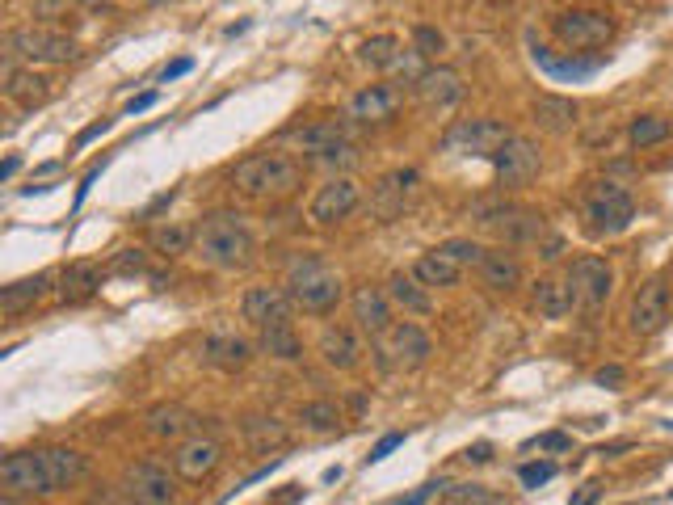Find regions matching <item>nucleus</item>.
I'll use <instances>...</instances> for the list:
<instances>
[{
	"mask_svg": "<svg viewBox=\"0 0 673 505\" xmlns=\"http://www.w3.org/2000/svg\"><path fill=\"white\" fill-rule=\"evenodd\" d=\"M413 51H417L421 59H434V55H442V51H446V38H442V30H434V26H417V30H413Z\"/></svg>",
	"mask_w": 673,
	"mask_h": 505,
	"instance_id": "79ce46f5",
	"label": "nucleus"
},
{
	"mask_svg": "<svg viewBox=\"0 0 673 505\" xmlns=\"http://www.w3.org/2000/svg\"><path fill=\"white\" fill-rule=\"evenodd\" d=\"M627 320H631V333H636V337H652V333H661L669 325V287L661 278L644 282V287L636 291Z\"/></svg>",
	"mask_w": 673,
	"mask_h": 505,
	"instance_id": "4468645a",
	"label": "nucleus"
},
{
	"mask_svg": "<svg viewBox=\"0 0 673 505\" xmlns=\"http://www.w3.org/2000/svg\"><path fill=\"white\" fill-rule=\"evenodd\" d=\"M480 228L493 232L501 245H539L547 236L543 215L522 207H480Z\"/></svg>",
	"mask_w": 673,
	"mask_h": 505,
	"instance_id": "9d476101",
	"label": "nucleus"
},
{
	"mask_svg": "<svg viewBox=\"0 0 673 505\" xmlns=\"http://www.w3.org/2000/svg\"><path fill=\"white\" fill-rule=\"evenodd\" d=\"M156 106V93H139V97H131V106H127V114L135 118V114H144V110H152Z\"/></svg>",
	"mask_w": 673,
	"mask_h": 505,
	"instance_id": "3c124183",
	"label": "nucleus"
},
{
	"mask_svg": "<svg viewBox=\"0 0 673 505\" xmlns=\"http://www.w3.org/2000/svg\"><path fill=\"white\" fill-rule=\"evenodd\" d=\"M341 274L333 266H324L320 257H303L291 266L287 274V295L299 312H308V316H324V312H333L337 308V299H341Z\"/></svg>",
	"mask_w": 673,
	"mask_h": 505,
	"instance_id": "7ed1b4c3",
	"label": "nucleus"
},
{
	"mask_svg": "<svg viewBox=\"0 0 673 505\" xmlns=\"http://www.w3.org/2000/svg\"><path fill=\"white\" fill-rule=\"evenodd\" d=\"M244 442H249L253 451H282L291 442V430L282 426L278 417H244Z\"/></svg>",
	"mask_w": 673,
	"mask_h": 505,
	"instance_id": "473e14b6",
	"label": "nucleus"
},
{
	"mask_svg": "<svg viewBox=\"0 0 673 505\" xmlns=\"http://www.w3.org/2000/svg\"><path fill=\"white\" fill-rule=\"evenodd\" d=\"M417 186V169H396V173H387L379 186H375V198H371V207L379 219H396L404 211V202H409Z\"/></svg>",
	"mask_w": 673,
	"mask_h": 505,
	"instance_id": "5701e85b",
	"label": "nucleus"
},
{
	"mask_svg": "<svg viewBox=\"0 0 673 505\" xmlns=\"http://www.w3.org/2000/svg\"><path fill=\"white\" fill-rule=\"evenodd\" d=\"M442 253H451L459 266H480V257H484V249L476 245V240H446Z\"/></svg>",
	"mask_w": 673,
	"mask_h": 505,
	"instance_id": "37998d69",
	"label": "nucleus"
},
{
	"mask_svg": "<svg viewBox=\"0 0 673 505\" xmlns=\"http://www.w3.org/2000/svg\"><path fill=\"white\" fill-rule=\"evenodd\" d=\"M253 358V346L236 333H211L207 341H202V362L215 371H244Z\"/></svg>",
	"mask_w": 673,
	"mask_h": 505,
	"instance_id": "412c9836",
	"label": "nucleus"
},
{
	"mask_svg": "<svg viewBox=\"0 0 673 505\" xmlns=\"http://www.w3.org/2000/svg\"><path fill=\"white\" fill-rule=\"evenodd\" d=\"M535 59H539V68L556 80H589L602 68V59H552L543 47H535Z\"/></svg>",
	"mask_w": 673,
	"mask_h": 505,
	"instance_id": "e433bc0d",
	"label": "nucleus"
},
{
	"mask_svg": "<svg viewBox=\"0 0 673 505\" xmlns=\"http://www.w3.org/2000/svg\"><path fill=\"white\" fill-rule=\"evenodd\" d=\"M509 139H514V131H509L501 118H467V123H459L451 135H446V148L463 152V156H488L493 160Z\"/></svg>",
	"mask_w": 673,
	"mask_h": 505,
	"instance_id": "9b49d317",
	"label": "nucleus"
},
{
	"mask_svg": "<svg viewBox=\"0 0 673 505\" xmlns=\"http://www.w3.org/2000/svg\"><path fill=\"white\" fill-rule=\"evenodd\" d=\"M552 476H556V463H522V472H518L526 489H539V484H547Z\"/></svg>",
	"mask_w": 673,
	"mask_h": 505,
	"instance_id": "c03bdc74",
	"label": "nucleus"
},
{
	"mask_svg": "<svg viewBox=\"0 0 673 505\" xmlns=\"http://www.w3.org/2000/svg\"><path fill=\"white\" fill-rule=\"evenodd\" d=\"M375 350H379V358H383V367L417 371V367H425V362H430L434 341H430V333H425V329L409 325V320H396V325L375 341Z\"/></svg>",
	"mask_w": 673,
	"mask_h": 505,
	"instance_id": "423d86ee",
	"label": "nucleus"
},
{
	"mask_svg": "<svg viewBox=\"0 0 673 505\" xmlns=\"http://www.w3.org/2000/svg\"><path fill=\"white\" fill-rule=\"evenodd\" d=\"M190 240H194V232H190L186 224H169V228H156V232H152V245L165 253V257L186 253V249H190Z\"/></svg>",
	"mask_w": 673,
	"mask_h": 505,
	"instance_id": "a19ab883",
	"label": "nucleus"
},
{
	"mask_svg": "<svg viewBox=\"0 0 673 505\" xmlns=\"http://www.w3.org/2000/svg\"><path fill=\"white\" fill-rule=\"evenodd\" d=\"M0 505H17V501H13V493H9V497H0Z\"/></svg>",
	"mask_w": 673,
	"mask_h": 505,
	"instance_id": "13d9d810",
	"label": "nucleus"
},
{
	"mask_svg": "<svg viewBox=\"0 0 673 505\" xmlns=\"http://www.w3.org/2000/svg\"><path fill=\"white\" fill-rule=\"evenodd\" d=\"M316 169H337V177H350V169L358 165V148L350 144V139H341V144H333V148H324V152H316V156H308Z\"/></svg>",
	"mask_w": 673,
	"mask_h": 505,
	"instance_id": "58836bf2",
	"label": "nucleus"
},
{
	"mask_svg": "<svg viewBox=\"0 0 673 505\" xmlns=\"http://www.w3.org/2000/svg\"><path fill=\"white\" fill-rule=\"evenodd\" d=\"M316 350H320V358H324V367H333V371H354L358 358H362V346H358L354 329H341V325L324 329Z\"/></svg>",
	"mask_w": 673,
	"mask_h": 505,
	"instance_id": "393cba45",
	"label": "nucleus"
},
{
	"mask_svg": "<svg viewBox=\"0 0 673 505\" xmlns=\"http://www.w3.org/2000/svg\"><path fill=\"white\" fill-rule=\"evenodd\" d=\"M413 97H417V106L421 110H451L463 101V76L455 68H425L417 80H413Z\"/></svg>",
	"mask_w": 673,
	"mask_h": 505,
	"instance_id": "2eb2a0df",
	"label": "nucleus"
},
{
	"mask_svg": "<svg viewBox=\"0 0 673 505\" xmlns=\"http://www.w3.org/2000/svg\"><path fill=\"white\" fill-rule=\"evenodd\" d=\"M476 274H480V282H484V287H493V291H514L518 282H522V266H518V257L509 253L505 245H497V249H484V257H480Z\"/></svg>",
	"mask_w": 673,
	"mask_h": 505,
	"instance_id": "b1692460",
	"label": "nucleus"
},
{
	"mask_svg": "<svg viewBox=\"0 0 673 505\" xmlns=\"http://www.w3.org/2000/svg\"><path fill=\"white\" fill-rule=\"evenodd\" d=\"M194 68V59H173V64H165V72H160V80H177V76H186Z\"/></svg>",
	"mask_w": 673,
	"mask_h": 505,
	"instance_id": "8fccbe9b",
	"label": "nucleus"
},
{
	"mask_svg": "<svg viewBox=\"0 0 673 505\" xmlns=\"http://www.w3.org/2000/svg\"><path fill=\"white\" fill-rule=\"evenodd\" d=\"M493 165H497V181H501V186H530V181L539 177V169H543V152H539L535 139L514 135L493 156Z\"/></svg>",
	"mask_w": 673,
	"mask_h": 505,
	"instance_id": "f8f14e48",
	"label": "nucleus"
},
{
	"mask_svg": "<svg viewBox=\"0 0 673 505\" xmlns=\"http://www.w3.org/2000/svg\"><path fill=\"white\" fill-rule=\"evenodd\" d=\"M76 5H101V0H76Z\"/></svg>",
	"mask_w": 673,
	"mask_h": 505,
	"instance_id": "bf43d9fd",
	"label": "nucleus"
},
{
	"mask_svg": "<svg viewBox=\"0 0 673 505\" xmlns=\"http://www.w3.org/2000/svg\"><path fill=\"white\" fill-rule=\"evenodd\" d=\"M463 459H472V463H488V459H493V447H488V442H476V447H467V451H463Z\"/></svg>",
	"mask_w": 673,
	"mask_h": 505,
	"instance_id": "603ef678",
	"label": "nucleus"
},
{
	"mask_svg": "<svg viewBox=\"0 0 673 505\" xmlns=\"http://www.w3.org/2000/svg\"><path fill=\"white\" fill-rule=\"evenodd\" d=\"M396 106H400V97L396 89H387V85H366L350 97V106H345V118L350 123H362V127H379V123H392L396 118Z\"/></svg>",
	"mask_w": 673,
	"mask_h": 505,
	"instance_id": "aec40b11",
	"label": "nucleus"
},
{
	"mask_svg": "<svg viewBox=\"0 0 673 505\" xmlns=\"http://www.w3.org/2000/svg\"><path fill=\"white\" fill-rule=\"evenodd\" d=\"M396 447H404V434H387V438H379V442H375V451L366 455V463H379V459H387V455H392Z\"/></svg>",
	"mask_w": 673,
	"mask_h": 505,
	"instance_id": "49530a36",
	"label": "nucleus"
},
{
	"mask_svg": "<svg viewBox=\"0 0 673 505\" xmlns=\"http://www.w3.org/2000/svg\"><path fill=\"white\" fill-rule=\"evenodd\" d=\"M585 219L594 236H619L631 228L636 219V198H631L619 181H598L594 190L585 194Z\"/></svg>",
	"mask_w": 673,
	"mask_h": 505,
	"instance_id": "20e7f679",
	"label": "nucleus"
},
{
	"mask_svg": "<svg viewBox=\"0 0 673 505\" xmlns=\"http://www.w3.org/2000/svg\"><path fill=\"white\" fill-rule=\"evenodd\" d=\"M387 299H392L396 308H404L409 316H430V312H434L430 287H425V282H417L413 274H392V278H387Z\"/></svg>",
	"mask_w": 673,
	"mask_h": 505,
	"instance_id": "a878e982",
	"label": "nucleus"
},
{
	"mask_svg": "<svg viewBox=\"0 0 673 505\" xmlns=\"http://www.w3.org/2000/svg\"><path fill=\"white\" fill-rule=\"evenodd\" d=\"M47 291H51V274L17 278V282H9V287L0 291V312H5V316H22V312H30Z\"/></svg>",
	"mask_w": 673,
	"mask_h": 505,
	"instance_id": "cd10ccee",
	"label": "nucleus"
},
{
	"mask_svg": "<svg viewBox=\"0 0 673 505\" xmlns=\"http://www.w3.org/2000/svg\"><path fill=\"white\" fill-rule=\"evenodd\" d=\"M669 118H661V114H644V118H636L631 123V144L636 148H652V144H665L669 139Z\"/></svg>",
	"mask_w": 673,
	"mask_h": 505,
	"instance_id": "ea45409f",
	"label": "nucleus"
},
{
	"mask_svg": "<svg viewBox=\"0 0 673 505\" xmlns=\"http://www.w3.org/2000/svg\"><path fill=\"white\" fill-rule=\"evenodd\" d=\"M257 333H261L257 346L270 354V358H278V362H299V358H303V341H299V333H295L291 320L270 325V329H257Z\"/></svg>",
	"mask_w": 673,
	"mask_h": 505,
	"instance_id": "72a5a7b5",
	"label": "nucleus"
},
{
	"mask_svg": "<svg viewBox=\"0 0 673 505\" xmlns=\"http://www.w3.org/2000/svg\"><path fill=\"white\" fill-rule=\"evenodd\" d=\"M598 383H623V367H602V371H598Z\"/></svg>",
	"mask_w": 673,
	"mask_h": 505,
	"instance_id": "6e6d98bb",
	"label": "nucleus"
},
{
	"mask_svg": "<svg viewBox=\"0 0 673 505\" xmlns=\"http://www.w3.org/2000/svg\"><path fill=\"white\" fill-rule=\"evenodd\" d=\"M438 489H442V484H421L417 493H409V497H396V501H387V505H425L430 497H438Z\"/></svg>",
	"mask_w": 673,
	"mask_h": 505,
	"instance_id": "09e8293b",
	"label": "nucleus"
},
{
	"mask_svg": "<svg viewBox=\"0 0 673 505\" xmlns=\"http://www.w3.org/2000/svg\"><path fill=\"white\" fill-rule=\"evenodd\" d=\"M552 34L560 38L564 47H577V51H589V47H602L615 38V22H610L606 13L598 9H564L552 17Z\"/></svg>",
	"mask_w": 673,
	"mask_h": 505,
	"instance_id": "1a4fd4ad",
	"label": "nucleus"
},
{
	"mask_svg": "<svg viewBox=\"0 0 673 505\" xmlns=\"http://www.w3.org/2000/svg\"><path fill=\"white\" fill-rule=\"evenodd\" d=\"M568 291H573V303L585 312H598L602 303L615 291V270L606 266V257H594L585 253L577 257L573 266H568Z\"/></svg>",
	"mask_w": 673,
	"mask_h": 505,
	"instance_id": "6e6552de",
	"label": "nucleus"
},
{
	"mask_svg": "<svg viewBox=\"0 0 673 505\" xmlns=\"http://www.w3.org/2000/svg\"><path fill=\"white\" fill-rule=\"evenodd\" d=\"M358 202H362V190H358L354 177H329V181H324V186L316 190L308 215H312L316 228H329V224H341L345 215H354Z\"/></svg>",
	"mask_w": 673,
	"mask_h": 505,
	"instance_id": "ddd939ff",
	"label": "nucleus"
},
{
	"mask_svg": "<svg viewBox=\"0 0 673 505\" xmlns=\"http://www.w3.org/2000/svg\"><path fill=\"white\" fill-rule=\"evenodd\" d=\"M144 426H148V434L160 438V442H181V438L194 430V417L181 409V404H156V409L144 417Z\"/></svg>",
	"mask_w": 673,
	"mask_h": 505,
	"instance_id": "c756f323",
	"label": "nucleus"
},
{
	"mask_svg": "<svg viewBox=\"0 0 673 505\" xmlns=\"http://www.w3.org/2000/svg\"><path fill=\"white\" fill-rule=\"evenodd\" d=\"M5 55L13 59H26V64H72V59L80 55L72 38L55 34L47 26H22V30H9L5 38Z\"/></svg>",
	"mask_w": 673,
	"mask_h": 505,
	"instance_id": "39448f33",
	"label": "nucleus"
},
{
	"mask_svg": "<svg viewBox=\"0 0 673 505\" xmlns=\"http://www.w3.org/2000/svg\"><path fill=\"white\" fill-rule=\"evenodd\" d=\"M530 447H539V451H568V447H573V438L560 434V430H547V434H539L535 442H530Z\"/></svg>",
	"mask_w": 673,
	"mask_h": 505,
	"instance_id": "a18cd8bd",
	"label": "nucleus"
},
{
	"mask_svg": "<svg viewBox=\"0 0 673 505\" xmlns=\"http://www.w3.org/2000/svg\"><path fill=\"white\" fill-rule=\"evenodd\" d=\"M535 308H539L543 320H564L568 312L577 308V303H573V291H568V282L543 278V282H535Z\"/></svg>",
	"mask_w": 673,
	"mask_h": 505,
	"instance_id": "f704fd0d",
	"label": "nucleus"
},
{
	"mask_svg": "<svg viewBox=\"0 0 673 505\" xmlns=\"http://www.w3.org/2000/svg\"><path fill=\"white\" fill-rule=\"evenodd\" d=\"M219 459H223V447L215 438L207 434H190V438H181L177 442V451H173V472L181 480H207L215 468H219Z\"/></svg>",
	"mask_w": 673,
	"mask_h": 505,
	"instance_id": "f3484780",
	"label": "nucleus"
},
{
	"mask_svg": "<svg viewBox=\"0 0 673 505\" xmlns=\"http://www.w3.org/2000/svg\"><path fill=\"white\" fill-rule=\"evenodd\" d=\"M299 421H303V430H312V434H333L341 426V409L333 400H312L299 409Z\"/></svg>",
	"mask_w": 673,
	"mask_h": 505,
	"instance_id": "4c0bfd02",
	"label": "nucleus"
},
{
	"mask_svg": "<svg viewBox=\"0 0 673 505\" xmlns=\"http://www.w3.org/2000/svg\"><path fill=\"white\" fill-rule=\"evenodd\" d=\"M0 484H5L9 493H51V476H47L43 451L5 455V463H0Z\"/></svg>",
	"mask_w": 673,
	"mask_h": 505,
	"instance_id": "dca6fc26",
	"label": "nucleus"
},
{
	"mask_svg": "<svg viewBox=\"0 0 673 505\" xmlns=\"http://www.w3.org/2000/svg\"><path fill=\"white\" fill-rule=\"evenodd\" d=\"M341 139H345V127L337 123V118H320V123H308V127L295 131V148L308 152V156H316V152H324V148L341 144Z\"/></svg>",
	"mask_w": 673,
	"mask_h": 505,
	"instance_id": "c9c22d12",
	"label": "nucleus"
},
{
	"mask_svg": "<svg viewBox=\"0 0 673 505\" xmlns=\"http://www.w3.org/2000/svg\"><path fill=\"white\" fill-rule=\"evenodd\" d=\"M459 274H463V266L442 249H430V253H421L413 261V278L425 282V287H455Z\"/></svg>",
	"mask_w": 673,
	"mask_h": 505,
	"instance_id": "c85d7f7f",
	"label": "nucleus"
},
{
	"mask_svg": "<svg viewBox=\"0 0 673 505\" xmlns=\"http://www.w3.org/2000/svg\"><path fill=\"white\" fill-rule=\"evenodd\" d=\"M198 257L215 270H240L253 257V232L244 224V215L236 211H215L194 228Z\"/></svg>",
	"mask_w": 673,
	"mask_h": 505,
	"instance_id": "f257e3e1",
	"label": "nucleus"
},
{
	"mask_svg": "<svg viewBox=\"0 0 673 505\" xmlns=\"http://www.w3.org/2000/svg\"><path fill=\"white\" fill-rule=\"evenodd\" d=\"M598 497H602V489H598V484H585V489H581L573 501H568V505H594Z\"/></svg>",
	"mask_w": 673,
	"mask_h": 505,
	"instance_id": "864d4df0",
	"label": "nucleus"
},
{
	"mask_svg": "<svg viewBox=\"0 0 673 505\" xmlns=\"http://www.w3.org/2000/svg\"><path fill=\"white\" fill-rule=\"evenodd\" d=\"M291 295L287 287H249L240 299V312L249 320L253 329H270V325H282V320H291Z\"/></svg>",
	"mask_w": 673,
	"mask_h": 505,
	"instance_id": "a211bd4d",
	"label": "nucleus"
},
{
	"mask_svg": "<svg viewBox=\"0 0 673 505\" xmlns=\"http://www.w3.org/2000/svg\"><path fill=\"white\" fill-rule=\"evenodd\" d=\"M535 123L543 127V131H552V135H564L568 127L577 123V101H568V97H552V93H543V97H535Z\"/></svg>",
	"mask_w": 673,
	"mask_h": 505,
	"instance_id": "2f4dec72",
	"label": "nucleus"
},
{
	"mask_svg": "<svg viewBox=\"0 0 673 505\" xmlns=\"http://www.w3.org/2000/svg\"><path fill=\"white\" fill-rule=\"evenodd\" d=\"M13 173H17V156H9V160H5V165H0V181H9Z\"/></svg>",
	"mask_w": 673,
	"mask_h": 505,
	"instance_id": "4d7b16f0",
	"label": "nucleus"
},
{
	"mask_svg": "<svg viewBox=\"0 0 673 505\" xmlns=\"http://www.w3.org/2000/svg\"><path fill=\"white\" fill-rule=\"evenodd\" d=\"M43 463H47V476H51V493L72 489L76 480L89 476L85 455H76V451H68V447H47V451H43Z\"/></svg>",
	"mask_w": 673,
	"mask_h": 505,
	"instance_id": "bb28decb",
	"label": "nucleus"
},
{
	"mask_svg": "<svg viewBox=\"0 0 673 505\" xmlns=\"http://www.w3.org/2000/svg\"><path fill=\"white\" fill-rule=\"evenodd\" d=\"M101 287V266H93V261H76V266H68L64 274H59V299L64 303H85L93 299Z\"/></svg>",
	"mask_w": 673,
	"mask_h": 505,
	"instance_id": "7c9ffc66",
	"label": "nucleus"
},
{
	"mask_svg": "<svg viewBox=\"0 0 673 505\" xmlns=\"http://www.w3.org/2000/svg\"><path fill=\"white\" fill-rule=\"evenodd\" d=\"M122 501L127 505H177V480L165 463L144 459L122 476Z\"/></svg>",
	"mask_w": 673,
	"mask_h": 505,
	"instance_id": "0eeeda50",
	"label": "nucleus"
},
{
	"mask_svg": "<svg viewBox=\"0 0 673 505\" xmlns=\"http://www.w3.org/2000/svg\"><path fill=\"white\" fill-rule=\"evenodd\" d=\"M232 186L244 198H287L299 190V165L282 152H257L236 165Z\"/></svg>",
	"mask_w": 673,
	"mask_h": 505,
	"instance_id": "f03ea898",
	"label": "nucleus"
},
{
	"mask_svg": "<svg viewBox=\"0 0 673 505\" xmlns=\"http://www.w3.org/2000/svg\"><path fill=\"white\" fill-rule=\"evenodd\" d=\"M350 308H354V325H358L366 337H371V341H379L387 329L396 325V320H392L396 303L387 299V291H379V287H358L354 299H350Z\"/></svg>",
	"mask_w": 673,
	"mask_h": 505,
	"instance_id": "6ab92c4d",
	"label": "nucleus"
},
{
	"mask_svg": "<svg viewBox=\"0 0 673 505\" xmlns=\"http://www.w3.org/2000/svg\"><path fill=\"white\" fill-rule=\"evenodd\" d=\"M5 93L17 106H38V101L51 97V76L34 72V68H17V59L5 55Z\"/></svg>",
	"mask_w": 673,
	"mask_h": 505,
	"instance_id": "4be33fe9",
	"label": "nucleus"
},
{
	"mask_svg": "<svg viewBox=\"0 0 673 505\" xmlns=\"http://www.w3.org/2000/svg\"><path fill=\"white\" fill-rule=\"evenodd\" d=\"M101 131H110V118H101V123H93L89 131H80V139H76V144H89V139H97Z\"/></svg>",
	"mask_w": 673,
	"mask_h": 505,
	"instance_id": "5fc2aeb1",
	"label": "nucleus"
},
{
	"mask_svg": "<svg viewBox=\"0 0 673 505\" xmlns=\"http://www.w3.org/2000/svg\"><path fill=\"white\" fill-rule=\"evenodd\" d=\"M114 270L118 274H139V270H144V253H139V249H122V257L114 261Z\"/></svg>",
	"mask_w": 673,
	"mask_h": 505,
	"instance_id": "de8ad7c7",
	"label": "nucleus"
}]
</instances>
